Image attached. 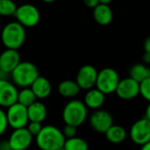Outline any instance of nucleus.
<instances>
[{"label": "nucleus", "mask_w": 150, "mask_h": 150, "mask_svg": "<svg viewBox=\"0 0 150 150\" xmlns=\"http://www.w3.org/2000/svg\"><path fill=\"white\" fill-rule=\"evenodd\" d=\"M7 127H8V122H7L6 113L2 108H0V136L6 132Z\"/></svg>", "instance_id": "obj_28"}, {"label": "nucleus", "mask_w": 150, "mask_h": 150, "mask_svg": "<svg viewBox=\"0 0 150 150\" xmlns=\"http://www.w3.org/2000/svg\"><path fill=\"white\" fill-rule=\"evenodd\" d=\"M98 71L91 64H85L80 68L76 75V83L83 90H89L96 87Z\"/></svg>", "instance_id": "obj_8"}, {"label": "nucleus", "mask_w": 150, "mask_h": 150, "mask_svg": "<svg viewBox=\"0 0 150 150\" xmlns=\"http://www.w3.org/2000/svg\"><path fill=\"white\" fill-rule=\"evenodd\" d=\"M26 30L17 21L6 24L1 32V41L4 46L9 50H18L25 42Z\"/></svg>", "instance_id": "obj_3"}, {"label": "nucleus", "mask_w": 150, "mask_h": 150, "mask_svg": "<svg viewBox=\"0 0 150 150\" xmlns=\"http://www.w3.org/2000/svg\"><path fill=\"white\" fill-rule=\"evenodd\" d=\"M64 148L65 150H88V144L84 139L76 136L65 139Z\"/></svg>", "instance_id": "obj_23"}, {"label": "nucleus", "mask_w": 150, "mask_h": 150, "mask_svg": "<svg viewBox=\"0 0 150 150\" xmlns=\"http://www.w3.org/2000/svg\"><path fill=\"white\" fill-rule=\"evenodd\" d=\"M87 117L88 108L82 101L71 100L63 109L62 118L65 125L78 127L86 121Z\"/></svg>", "instance_id": "obj_4"}, {"label": "nucleus", "mask_w": 150, "mask_h": 150, "mask_svg": "<svg viewBox=\"0 0 150 150\" xmlns=\"http://www.w3.org/2000/svg\"><path fill=\"white\" fill-rule=\"evenodd\" d=\"M17 87L8 80L0 81V108H9L17 103Z\"/></svg>", "instance_id": "obj_12"}, {"label": "nucleus", "mask_w": 150, "mask_h": 150, "mask_svg": "<svg viewBox=\"0 0 150 150\" xmlns=\"http://www.w3.org/2000/svg\"><path fill=\"white\" fill-rule=\"evenodd\" d=\"M28 131L29 132V133L34 137H36L40 132L42 131V123H38V122H28V125L26 126Z\"/></svg>", "instance_id": "obj_26"}, {"label": "nucleus", "mask_w": 150, "mask_h": 150, "mask_svg": "<svg viewBox=\"0 0 150 150\" xmlns=\"http://www.w3.org/2000/svg\"><path fill=\"white\" fill-rule=\"evenodd\" d=\"M104 134L108 141L113 144L122 143L127 137L125 129L123 126L117 125H112Z\"/></svg>", "instance_id": "obj_21"}, {"label": "nucleus", "mask_w": 150, "mask_h": 150, "mask_svg": "<svg viewBox=\"0 0 150 150\" xmlns=\"http://www.w3.org/2000/svg\"><path fill=\"white\" fill-rule=\"evenodd\" d=\"M27 150H28V149H27Z\"/></svg>", "instance_id": "obj_40"}, {"label": "nucleus", "mask_w": 150, "mask_h": 150, "mask_svg": "<svg viewBox=\"0 0 150 150\" xmlns=\"http://www.w3.org/2000/svg\"><path fill=\"white\" fill-rule=\"evenodd\" d=\"M119 81L120 78L116 70L110 67L103 68L98 71L96 88L100 90L105 96L110 95L116 92Z\"/></svg>", "instance_id": "obj_5"}, {"label": "nucleus", "mask_w": 150, "mask_h": 150, "mask_svg": "<svg viewBox=\"0 0 150 150\" xmlns=\"http://www.w3.org/2000/svg\"><path fill=\"white\" fill-rule=\"evenodd\" d=\"M58 150H65V149H64V146H63V147H61V148H60V149H58Z\"/></svg>", "instance_id": "obj_38"}, {"label": "nucleus", "mask_w": 150, "mask_h": 150, "mask_svg": "<svg viewBox=\"0 0 150 150\" xmlns=\"http://www.w3.org/2000/svg\"><path fill=\"white\" fill-rule=\"evenodd\" d=\"M8 141L13 150H27L33 142V136L27 127L15 129L11 133Z\"/></svg>", "instance_id": "obj_11"}, {"label": "nucleus", "mask_w": 150, "mask_h": 150, "mask_svg": "<svg viewBox=\"0 0 150 150\" xmlns=\"http://www.w3.org/2000/svg\"><path fill=\"white\" fill-rule=\"evenodd\" d=\"M35 102H36V97L30 88H21V90L18 92V98H17L18 103L28 108Z\"/></svg>", "instance_id": "obj_22"}, {"label": "nucleus", "mask_w": 150, "mask_h": 150, "mask_svg": "<svg viewBox=\"0 0 150 150\" xmlns=\"http://www.w3.org/2000/svg\"><path fill=\"white\" fill-rule=\"evenodd\" d=\"M115 93L120 99L132 100L139 95V83L130 77L120 80Z\"/></svg>", "instance_id": "obj_13"}, {"label": "nucleus", "mask_w": 150, "mask_h": 150, "mask_svg": "<svg viewBox=\"0 0 150 150\" xmlns=\"http://www.w3.org/2000/svg\"><path fill=\"white\" fill-rule=\"evenodd\" d=\"M62 133L64 137L65 138V139L74 138V137H76V134H77V127L65 125L62 130Z\"/></svg>", "instance_id": "obj_27"}, {"label": "nucleus", "mask_w": 150, "mask_h": 150, "mask_svg": "<svg viewBox=\"0 0 150 150\" xmlns=\"http://www.w3.org/2000/svg\"><path fill=\"white\" fill-rule=\"evenodd\" d=\"M81 88L75 81L64 80L58 85V93L64 98H73L79 95Z\"/></svg>", "instance_id": "obj_19"}, {"label": "nucleus", "mask_w": 150, "mask_h": 150, "mask_svg": "<svg viewBox=\"0 0 150 150\" xmlns=\"http://www.w3.org/2000/svg\"><path fill=\"white\" fill-rule=\"evenodd\" d=\"M27 109H28V120L30 122L42 123V121L45 120L48 111L46 106L42 103L36 101Z\"/></svg>", "instance_id": "obj_18"}, {"label": "nucleus", "mask_w": 150, "mask_h": 150, "mask_svg": "<svg viewBox=\"0 0 150 150\" xmlns=\"http://www.w3.org/2000/svg\"><path fill=\"white\" fill-rule=\"evenodd\" d=\"M17 7L13 0H0V15L5 17L14 16Z\"/></svg>", "instance_id": "obj_24"}, {"label": "nucleus", "mask_w": 150, "mask_h": 150, "mask_svg": "<svg viewBox=\"0 0 150 150\" xmlns=\"http://www.w3.org/2000/svg\"><path fill=\"white\" fill-rule=\"evenodd\" d=\"M10 74L3 71L2 70H0V81H4V80H8V76H9Z\"/></svg>", "instance_id": "obj_34"}, {"label": "nucleus", "mask_w": 150, "mask_h": 150, "mask_svg": "<svg viewBox=\"0 0 150 150\" xmlns=\"http://www.w3.org/2000/svg\"><path fill=\"white\" fill-rule=\"evenodd\" d=\"M6 113L8 126L12 127L13 130L24 128L28 125L29 122L28 116V109L18 103L7 108V111Z\"/></svg>", "instance_id": "obj_7"}, {"label": "nucleus", "mask_w": 150, "mask_h": 150, "mask_svg": "<svg viewBox=\"0 0 150 150\" xmlns=\"http://www.w3.org/2000/svg\"><path fill=\"white\" fill-rule=\"evenodd\" d=\"M31 90L35 96L36 99H45L49 97L52 91L50 81L42 76H39L31 85Z\"/></svg>", "instance_id": "obj_15"}, {"label": "nucleus", "mask_w": 150, "mask_h": 150, "mask_svg": "<svg viewBox=\"0 0 150 150\" xmlns=\"http://www.w3.org/2000/svg\"><path fill=\"white\" fill-rule=\"evenodd\" d=\"M140 150H150V141H148L146 144L142 145Z\"/></svg>", "instance_id": "obj_35"}, {"label": "nucleus", "mask_w": 150, "mask_h": 150, "mask_svg": "<svg viewBox=\"0 0 150 150\" xmlns=\"http://www.w3.org/2000/svg\"><path fill=\"white\" fill-rule=\"evenodd\" d=\"M129 77L138 83H141L150 77V67L145 64H135L129 71Z\"/></svg>", "instance_id": "obj_20"}, {"label": "nucleus", "mask_w": 150, "mask_h": 150, "mask_svg": "<svg viewBox=\"0 0 150 150\" xmlns=\"http://www.w3.org/2000/svg\"><path fill=\"white\" fill-rule=\"evenodd\" d=\"M130 137L136 145L139 146L150 141V122L145 117L135 121L130 129Z\"/></svg>", "instance_id": "obj_9"}, {"label": "nucleus", "mask_w": 150, "mask_h": 150, "mask_svg": "<svg viewBox=\"0 0 150 150\" xmlns=\"http://www.w3.org/2000/svg\"><path fill=\"white\" fill-rule=\"evenodd\" d=\"M83 2L87 7L92 8V9H95L98 5H100L99 0H83Z\"/></svg>", "instance_id": "obj_29"}, {"label": "nucleus", "mask_w": 150, "mask_h": 150, "mask_svg": "<svg viewBox=\"0 0 150 150\" xmlns=\"http://www.w3.org/2000/svg\"><path fill=\"white\" fill-rule=\"evenodd\" d=\"M146 119H147L149 122H150V103H148L146 109V111H145V117H144Z\"/></svg>", "instance_id": "obj_33"}, {"label": "nucleus", "mask_w": 150, "mask_h": 150, "mask_svg": "<svg viewBox=\"0 0 150 150\" xmlns=\"http://www.w3.org/2000/svg\"><path fill=\"white\" fill-rule=\"evenodd\" d=\"M0 24H1V21H0Z\"/></svg>", "instance_id": "obj_39"}, {"label": "nucleus", "mask_w": 150, "mask_h": 150, "mask_svg": "<svg viewBox=\"0 0 150 150\" xmlns=\"http://www.w3.org/2000/svg\"><path fill=\"white\" fill-rule=\"evenodd\" d=\"M42 1H43L45 3H53L56 1V0H42Z\"/></svg>", "instance_id": "obj_37"}, {"label": "nucleus", "mask_w": 150, "mask_h": 150, "mask_svg": "<svg viewBox=\"0 0 150 150\" xmlns=\"http://www.w3.org/2000/svg\"><path fill=\"white\" fill-rule=\"evenodd\" d=\"M144 50L146 53L150 54V36H148L144 42Z\"/></svg>", "instance_id": "obj_31"}, {"label": "nucleus", "mask_w": 150, "mask_h": 150, "mask_svg": "<svg viewBox=\"0 0 150 150\" xmlns=\"http://www.w3.org/2000/svg\"><path fill=\"white\" fill-rule=\"evenodd\" d=\"M105 101V95L103 94L100 90L94 88L86 93L84 96V104L88 109L91 110H99L104 103Z\"/></svg>", "instance_id": "obj_16"}, {"label": "nucleus", "mask_w": 150, "mask_h": 150, "mask_svg": "<svg viewBox=\"0 0 150 150\" xmlns=\"http://www.w3.org/2000/svg\"><path fill=\"white\" fill-rule=\"evenodd\" d=\"M142 59H143V62H144L145 64H150V54H147V53L145 52L144 55H143Z\"/></svg>", "instance_id": "obj_32"}, {"label": "nucleus", "mask_w": 150, "mask_h": 150, "mask_svg": "<svg viewBox=\"0 0 150 150\" xmlns=\"http://www.w3.org/2000/svg\"><path fill=\"white\" fill-rule=\"evenodd\" d=\"M0 150H13L8 139H4L0 142Z\"/></svg>", "instance_id": "obj_30"}, {"label": "nucleus", "mask_w": 150, "mask_h": 150, "mask_svg": "<svg viewBox=\"0 0 150 150\" xmlns=\"http://www.w3.org/2000/svg\"><path fill=\"white\" fill-rule=\"evenodd\" d=\"M13 83L19 88H30L33 82L40 76L37 66L28 61L21 62L11 72Z\"/></svg>", "instance_id": "obj_2"}, {"label": "nucleus", "mask_w": 150, "mask_h": 150, "mask_svg": "<svg viewBox=\"0 0 150 150\" xmlns=\"http://www.w3.org/2000/svg\"><path fill=\"white\" fill-rule=\"evenodd\" d=\"M112 0H99L100 4H103V5H109Z\"/></svg>", "instance_id": "obj_36"}, {"label": "nucleus", "mask_w": 150, "mask_h": 150, "mask_svg": "<svg viewBox=\"0 0 150 150\" xmlns=\"http://www.w3.org/2000/svg\"><path fill=\"white\" fill-rule=\"evenodd\" d=\"M14 17L24 28H34L40 21V12L39 10L31 4H24L19 7L14 13Z\"/></svg>", "instance_id": "obj_6"}, {"label": "nucleus", "mask_w": 150, "mask_h": 150, "mask_svg": "<svg viewBox=\"0 0 150 150\" xmlns=\"http://www.w3.org/2000/svg\"><path fill=\"white\" fill-rule=\"evenodd\" d=\"M95 21L101 26L109 25L113 19V13L109 5H98L93 12Z\"/></svg>", "instance_id": "obj_17"}, {"label": "nucleus", "mask_w": 150, "mask_h": 150, "mask_svg": "<svg viewBox=\"0 0 150 150\" xmlns=\"http://www.w3.org/2000/svg\"><path fill=\"white\" fill-rule=\"evenodd\" d=\"M21 62V55L18 50L6 49L0 54V70L8 74H11Z\"/></svg>", "instance_id": "obj_14"}, {"label": "nucleus", "mask_w": 150, "mask_h": 150, "mask_svg": "<svg viewBox=\"0 0 150 150\" xmlns=\"http://www.w3.org/2000/svg\"><path fill=\"white\" fill-rule=\"evenodd\" d=\"M35 138L36 145L41 150H58L64 146L65 141L62 131L50 125L42 126V131Z\"/></svg>", "instance_id": "obj_1"}, {"label": "nucleus", "mask_w": 150, "mask_h": 150, "mask_svg": "<svg viewBox=\"0 0 150 150\" xmlns=\"http://www.w3.org/2000/svg\"><path fill=\"white\" fill-rule=\"evenodd\" d=\"M139 95L150 103V77L139 83Z\"/></svg>", "instance_id": "obj_25"}, {"label": "nucleus", "mask_w": 150, "mask_h": 150, "mask_svg": "<svg viewBox=\"0 0 150 150\" xmlns=\"http://www.w3.org/2000/svg\"><path fill=\"white\" fill-rule=\"evenodd\" d=\"M89 124L96 132L105 133L107 130L113 125V117L109 111L99 109L91 114Z\"/></svg>", "instance_id": "obj_10"}]
</instances>
